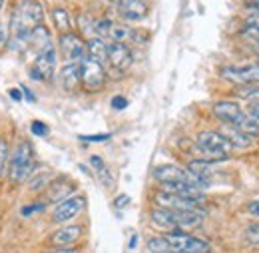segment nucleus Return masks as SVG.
Segmentation results:
<instances>
[{
	"label": "nucleus",
	"instance_id": "obj_12",
	"mask_svg": "<svg viewBox=\"0 0 259 253\" xmlns=\"http://www.w3.org/2000/svg\"><path fill=\"white\" fill-rule=\"evenodd\" d=\"M154 205L156 207H165V209H197V212H203L199 201H194V199H188V197H182V195H176V193H169V191L163 190L156 191Z\"/></svg>",
	"mask_w": 259,
	"mask_h": 253
},
{
	"label": "nucleus",
	"instance_id": "obj_9",
	"mask_svg": "<svg viewBox=\"0 0 259 253\" xmlns=\"http://www.w3.org/2000/svg\"><path fill=\"white\" fill-rule=\"evenodd\" d=\"M152 176H154V180L160 186H169V184H195V180L192 178V174L188 170H184L180 165H174V163L156 165Z\"/></svg>",
	"mask_w": 259,
	"mask_h": 253
},
{
	"label": "nucleus",
	"instance_id": "obj_5",
	"mask_svg": "<svg viewBox=\"0 0 259 253\" xmlns=\"http://www.w3.org/2000/svg\"><path fill=\"white\" fill-rule=\"evenodd\" d=\"M80 84L86 92H100L106 86V70L104 64L90 60L88 56L80 62Z\"/></svg>",
	"mask_w": 259,
	"mask_h": 253
},
{
	"label": "nucleus",
	"instance_id": "obj_25",
	"mask_svg": "<svg viewBox=\"0 0 259 253\" xmlns=\"http://www.w3.org/2000/svg\"><path fill=\"white\" fill-rule=\"evenodd\" d=\"M235 128L241 130L243 134L251 136V138H257L259 136V122L257 120H253L251 116H247V114H243V118L239 120V124H237Z\"/></svg>",
	"mask_w": 259,
	"mask_h": 253
},
{
	"label": "nucleus",
	"instance_id": "obj_14",
	"mask_svg": "<svg viewBox=\"0 0 259 253\" xmlns=\"http://www.w3.org/2000/svg\"><path fill=\"white\" fill-rule=\"evenodd\" d=\"M14 14L22 22H26L28 26H32V28H36L38 24L44 22V8H42V4L38 0H20L18 6H16V10H14Z\"/></svg>",
	"mask_w": 259,
	"mask_h": 253
},
{
	"label": "nucleus",
	"instance_id": "obj_41",
	"mask_svg": "<svg viewBox=\"0 0 259 253\" xmlns=\"http://www.w3.org/2000/svg\"><path fill=\"white\" fill-rule=\"evenodd\" d=\"M20 90H22V98H24L26 102H30V104L36 102V96H34V92L28 88V86H20Z\"/></svg>",
	"mask_w": 259,
	"mask_h": 253
},
{
	"label": "nucleus",
	"instance_id": "obj_35",
	"mask_svg": "<svg viewBox=\"0 0 259 253\" xmlns=\"http://www.w3.org/2000/svg\"><path fill=\"white\" fill-rule=\"evenodd\" d=\"M30 132H32L34 136H38V138H46V136H48V132H50V128L46 126L44 122L34 120L32 124H30Z\"/></svg>",
	"mask_w": 259,
	"mask_h": 253
},
{
	"label": "nucleus",
	"instance_id": "obj_24",
	"mask_svg": "<svg viewBox=\"0 0 259 253\" xmlns=\"http://www.w3.org/2000/svg\"><path fill=\"white\" fill-rule=\"evenodd\" d=\"M222 134L226 136L231 144H233V148H235V146H237V148H247V146L251 144V140H253L251 136L243 134L241 130H237V128H233V126H227Z\"/></svg>",
	"mask_w": 259,
	"mask_h": 253
},
{
	"label": "nucleus",
	"instance_id": "obj_7",
	"mask_svg": "<svg viewBox=\"0 0 259 253\" xmlns=\"http://www.w3.org/2000/svg\"><path fill=\"white\" fill-rule=\"evenodd\" d=\"M56 66H58V52L56 48H48L46 52L38 54L36 60H34V66L28 70L30 78L36 80V82H48L54 78V72H56Z\"/></svg>",
	"mask_w": 259,
	"mask_h": 253
},
{
	"label": "nucleus",
	"instance_id": "obj_43",
	"mask_svg": "<svg viewBox=\"0 0 259 253\" xmlns=\"http://www.w3.org/2000/svg\"><path fill=\"white\" fill-rule=\"evenodd\" d=\"M247 212H249L251 216L259 218V199H253V201H249V203H247Z\"/></svg>",
	"mask_w": 259,
	"mask_h": 253
},
{
	"label": "nucleus",
	"instance_id": "obj_3",
	"mask_svg": "<svg viewBox=\"0 0 259 253\" xmlns=\"http://www.w3.org/2000/svg\"><path fill=\"white\" fill-rule=\"evenodd\" d=\"M34 167H36V159H34L32 146L22 140L16 144V148L12 150L10 158H8V178L12 184H22L28 182L32 178Z\"/></svg>",
	"mask_w": 259,
	"mask_h": 253
},
{
	"label": "nucleus",
	"instance_id": "obj_44",
	"mask_svg": "<svg viewBox=\"0 0 259 253\" xmlns=\"http://www.w3.org/2000/svg\"><path fill=\"white\" fill-rule=\"evenodd\" d=\"M8 94H10V98H12L14 102H22V100H24L20 88H10V90H8Z\"/></svg>",
	"mask_w": 259,
	"mask_h": 253
},
{
	"label": "nucleus",
	"instance_id": "obj_42",
	"mask_svg": "<svg viewBox=\"0 0 259 253\" xmlns=\"http://www.w3.org/2000/svg\"><path fill=\"white\" fill-rule=\"evenodd\" d=\"M247 110H249V114H247V116H251L253 120H257L259 122V102H251Z\"/></svg>",
	"mask_w": 259,
	"mask_h": 253
},
{
	"label": "nucleus",
	"instance_id": "obj_40",
	"mask_svg": "<svg viewBox=\"0 0 259 253\" xmlns=\"http://www.w3.org/2000/svg\"><path fill=\"white\" fill-rule=\"evenodd\" d=\"M42 253H80L78 247H50V249H44Z\"/></svg>",
	"mask_w": 259,
	"mask_h": 253
},
{
	"label": "nucleus",
	"instance_id": "obj_15",
	"mask_svg": "<svg viewBox=\"0 0 259 253\" xmlns=\"http://www.w3.org/2000/svg\"><path fill=\"white\" fill-rule=\"evenodd\" d=\"M74 190H76V186H74V182H72L70 178L58 176V178H54V180L50 182V186L46 188V199H48L50 203H60V201L68 199Z\"/></svg>",
	"mask_w": 259,
	"mask_h": 253
},
{
	"label": "nucleus",
	"instance_id": "obj_32",
	"mask_svg": "<svg viewBox=\"0 0 259 253\" xmlns=\"http://www.w3.org/2000/svg\"><path fill=\"white\" fill-rule=\"evenodd\" d=\"M10 158V148H8V142L0 138V176L4 174V167H6V161Z\"/></svg>",
	"mask_w": 259,
	"mask_h": 253
},
{
	"label": "nucleus",
	"instance_id": "obj_23",
	"mask_svg": "<svg viewBox=\"0 0 259 253\" xmlns=\"http://www.w3.org/2000/svg\"><path fill=\"white\" fill-rule=\"evenodd\" d=\"M52 20H54V28L60 34L72 32V16L66 8H54L52 10Z\"/></svg>",
	"mask_w": 259,
	"mask_h": 253
},
{
	"label": "nucleus",
	"instance_id": "obj_2",
	"mask_svg": "<svg viewBox=\"0 0 259 253\" xmlns=\"http://www.w3.org/2000/svg\"><path fill=\"white\" fill-rule=\"evenodd\" d=\"M195 150L201 154V159L205 161H227L231 152H233V144L227 140L224 134L220 132H199L195 138Z\"/></svg>",
	"mask_w": 259,
	"mask_h": 253
},
{
	"label": "nucleus",
	"instance_id": "obj_1",
	"mask_svg": "<svg viewBox=\"0 0 259 253\" xmlns=\"http://www.w3.org/2000/svg\"><path fill=\"white\" fill-rule=\"evenodd\" d=\"M203 218H205V212H197V209H165V207H152L150 209L152 223L163 231L194 229L203 222Z\"/></svg>",
	"mask_w": 259,
	"mask_h": 253
},
{
	"label": "nucleus",
	"instance_id": "obj_10",
	"mask_svg": "<svg viewBox=\"0 0 259 253\" xmlns=\"http://www.w3.org/2000/svg\"><path fill=\"white\" fill-rule=\"evenodd\" d=\"M60 52L66 58V62H82L86 58V42L76 32H66L58 38Z\"/></svg>",
	"mask_w": 259,
	"mask_h": 253
},
{
	"label": "nucleus",
	"instance_id": "obj_13",
	"mask_svg": "<svg viewBox=\"0 0 259 253\" xmlns=\"http://www.w3.org/2000/svg\"><path fill=\"white\" fill-rule=\"evenodd\" d=\"M108 62L114 70L126 72L134 62L132 48L128 44H122V42H110L108 44Z\"/></svg>",
	"mask_w": 259,
	"mask_h": 253
},
{
	"label": "nucleus",
	"instance_id": "obj_26",
	"mask_svg": "<svg viewBox=\"0 0 259 253\" xmlns=\"http://www.w3.org/2000/svg\"><path fill=\"white\" fill-rule=\"evenodd\" d=\"M54 180V176L52 174H40V176H36V174H32V178L28 180L30 182V190L32 191H38V190H46L48 186H50V182Z\"/></svg>",
	"mask_w": 259,
	"mask_h": 253
},
{
	"label": "nucleus",
	"instance_id": "obj_36",
	"mask_svg": "<svg viewBox=\"0 0 259 253\" xmlns=\"http://www.w3.org/2000/svg\"><path fill=\"white\" fill-rule=\"evenodd\" d=\"M94 22H96V20H92L88 14H80V16H78V24H80L82 32H92V34H94Z\"/></svg>",
	"mask_w": 259,
	"mask_h": 253
},
{
	"label": "nucleus",
	"instance_id": "obj_48",
	"mask_svg": "<svg viewBox=\"0 0 259 253\" xmlns=\"http://www.w3.org/2000/svg\"><path fill=\"white\" fill-rule=\"evenodd\" d=\"M247 2H259V0H247Z\"/></svg>",
	"mask_w": 259,
	"mask_h": 253
},
{
	"label": "nucleus",
	"instance_id": "obj_33",
	"mask_svg": "<svg viewBox=\"0 0 259 253\" xmlns=\"http://www.w3.org/2000/svg\"><path fill=\"white\" fill-rule=\"evenodd\" d=\"M237 94H239V98H245V100L259 102V88H255V86H241Z\"/></svg>",
	"mask_w": 259,
	"mask_h": 253
},
{
	"label": "nucleus",
	"instance_id": "obj_16",
	"mask_svg": "<svg viewBox=\"0 0 259 253\" xmlns=\"http://www.w3.org/2000/svg\"><path fill=\"white\" fill-rule=\"evenodd\" d=\"M118 12L128 22H140L148 16L150 6L146 4V0H120L118 2Z\"/></svg>",
	"mask_w": 259,
	"mask_h": 253
},
{
	"label": "nucleus",
	"instance_id": "obj_6",
	"mask_svg": "<svg viewBox=\"0 0 259 253\" xmlns=\"http://www.w3.org/2000/svg\"><path fill=\"white\" fill-rule=\"evenodd\" d=\"M86 197L80 195V193H74L70 195L68 199L56 203L54 212H52V222L54 223H60V225H66V223L74 222L76 218L82 216V212L86 209Z\"/></svg>",
	"mask_w": 259,
	"mask_h": 253
},
{
	"label": "nucleus",
	"instance_id": "obj_45",
	"mask_svg": "<svg viewBox=\"0 0 259 253\" xmlns=\"http://www.w3.org/2000/svg\"><path fill=\"white\" fill-rule=\"evenodd\" d=\"M247 8L251 12H259V2H247Z\"/></svg>",
	"mask_w": 259,
	"mask_h": 253
},
{
	"label": "nucleus",
	"instance_id": "obj_18",
	"mask_svg": "<svg viewBox=\"0 0 259 253\" xmlns=\"http://www.w3.org/2000/svg\"><path fill=\"white\" fill-rule=\"evenodd\" d=\"M186 170L192 174L195 184H197L201 190H205V188L211 184V176H213V165H211V161H205V159H201V158L192 159Z\"/></svg>",
	"mask_w": 259,
	"mask_h": 253
},
{
	"label": "nucleus",
	"instance_id": "obj_22",
	"mask_svg": "<svg viewBox=\"0 0 259 253\" xmlns=\"http://www.w3.org/2000/svg\"><path fill=\"white\" fill-rule=\"evenodd\" d=\"M108 36L112 38V42H122V44H128V42H136V40H140L138 32L132 30L130 26H124V24H114Z\"/></svg>",
	"mask_w": 259,
	"mask_h": 253
},
{
	"label": "nucleus",
	"instance_id": "obj_39",
	"mask_svg": "<svg viewBox=\"0 0 259 253\" xmlns=\"http://www.w3.org/2000/svg\"><path fill=\"white\" fill-rule=\"evenodd\" d=\"M245 26H253V28H259V12H251L245 16Z\"/></svg>",
	"mask_w": 259,
	"mask_h": 253
},
{
	"label": "nucleus",
	"instance_id": "obj_4",
	"mask_svg": "<svg viewBox=\"0 0 259 253\" xmlns=\"http://www.w3.org/2000/svg\"><path fill=\"white\" fill-rule=\"evenodd\" d=\"M163 239L167 241V245L178 253H211L213 247L207 239L203 237H195L190 231H165Z\"/></svg>",
	"mask_w": 259,
	"mask_h": 253
},
{
	"label": "nucleus",
	"instance_id": "obj_20",
	"mask_svg": "<svg viewBox=\"0 0 259 253\" xmlns=\"http://www.w3.org/2000/svg\"><path fill=\"white\" fill-rule=\"evenodd\" d=\"M60 84L66 92H74L80 86V62H66L62 66Z\"/></svg>",
	"mask_w": 259,
	"mask_h": 253
},
{
	"label": "nucleus",
	"instance_id": "obj_19",
	"mask_svg": "<svg viewBox=\"0 0 259 253\" xmlns=\"http://www.w3.org/2000/svg\"><path fill=\"white\" fill-rule=\"evenodd\" d=\"M28 46H30L34 52H36V56H38V54H42V52H46L48 48H52L54 44H52L50 30H48L44 24H38V26L32 30V34H30Z\"/></svg>",
	"mask_w": 259,
	"mask_h": 253
},
{
	"label": "nucleus",
	"instance_id": "obj_38",
	"mask_svg": "<svg viewBox=\"0 0 259 253\" xmlns=\"http://www.w3.org/2000/svg\"><path fill=\"white\" fill-rule=\"evenodd\" d=\"M110 104H112L114 110H124V108H128V100H126L124 96H114Z\"/></svg>",
	"mask_w": 259,
	"mask_h": 253
},
{
	"label": "nucleus",
	"instance_id": "obj_27",
	"mask_svg": "<svg viewBox=\"0 0 259 253\" xmlns=\"http://www.w3.org/2000/svg\"><path fill=\"white\" fill-rule=\"evenodd\" d=\"M90 165L98 172L100 180L104 178V184H112V180H110V172H108V167H106L104 159L100 158V156H92V158H90Z\"/></svg>",
	"mask_w": 259,
	"mask_h": 253
},
{
	"label": "nucleus",
	"instance_id": "obj_37",
	"mask_svg": "<svg viewBox=\"0 0 259 253\" xmlns=\"http://www.w3.org/2000/svg\"><path fill=\"white\" fill-rule=\"evenodd\" d=\"M112 138V134H94V136H80L82 142H92V144H100V142H108Z\"/></svg>",
	"mask_w": 259,
	"mask_h": 253
},
{
	"label": "nucleus",
	"instance_id": "obj_31",
	"mask_svg": "<svg viewBox=\"0 0 259 253\" xmlns=\"http://www.w3.org/2000/svg\"><path fill=\"white\" fill-rule=\"evenodd\" d=\"M46 209V201H34V203H28V205H24L22 209H20V214L24 216V218H30L32 214H40V212H44Z\"/></svg>",
	"mask_w": 259,
	"mask_h": 253
},
{
	"label": "nucleus",
	"instance_id": "obj_11",
	"mask_svg": "<svg viewBox=\"0 0 259 253\" xmlns=\"http://www.w3.org/2000/svg\"><path fill=\"white\" fill-rule=\"evenodd\" d=\"M84 235V227L78 223H66L48 237L50 247H74Z\"/></svg>",
	"mask_w": 259,
	"mask_h": 253
},
{
	"label": "nucleus",
	"instance_id": "obj_30",
	"mask_svg": "<svg viewBox=\"0 0 259 253\" xmlns=\"http://www.w3.org/2000/svg\"><path fill=\"white\" fill-rule=\"evenodd\" d=\"M251 46H259V28H253V26H243V30L239 32Z\"/></svg>",
	"mask_w": 259,
	"mask_h": 253
},
{
	"label": "nucleus",
	"instance_id": "obj_47",
	"mask_svg": "<svg viewBox=\"0 0 259 253\" xmlns=\"http://www.w3.org/2000/svg\"><path fill=\"white\" fill-rule=\"evenodd\" d=\"M106 2H116V4H118V2H120V0H106Z\"/></svg>",
	"mask_w": 259,
	"mask_h": 253
},
{
	"label": "nucleus",
	"instance_id": "obj_46",
	"mask_svg": "<svg viewBox=\"0 0 259 253\" xmlns=\"http://www.w3.org/2000/svg\"><path fill=\"white\" fill-rule=\"evenodd\" d=\"M2 6H4V0H0V10H2Z\"/></svg>",
	"mask_w": 259,
	"mask_h": 253
},
{
	"label": "nucleus",
	"instance_id": "obj_28",
	"mask_svg": "<svg viewBox=\"0 0 259 253\" xmlns=\"http://www.w3.org/2000/svg\"><path fill=\"white\" fill-rule=\"evenodd\" d=\"M112 26H114V22L110 18H100V20L94 22V34H96L98 38H104V36L110 34Z\"/></svg>",
	"mask_w": 259,
	"mask_h": 253
},
{
	"label": "nucleus",
	"instance_id": "obj_34",
	"mask_svg": "<svg viewBox=\"0 0 259 253\" xmlns=\"http://www.w3.org/2000/svg\"><path fill=\"white\" fill-rule=\"evenodd\" d=\"M8 40H10V24L0 22V52L8 46Z\"/></svg>",
	"mask_w": 259,
	"mask_h": 253
},
{
	"label": "nucleus",
	"instance_id": "obj_17",
	"mask_svg": "<svg viewBox=\"0 0 259 253\" xmlns=\"http://www.w3.org/2000/svg\"><path fill=\"white\" fill-rule=\"evenodd\" d=\"M213 114L218 120H222L224 124H229V126H237L239 120L243 118V110L231 102V100H222V102H215L213 104Z\"/></svg>",
	"mask_w": 259,
	"mask_h": 253
},
{
	"label": "nucleus",
	"instance_id": "obj_29",
	"mask_svg": "<svg viewBox=\"0 0 259 253\" xmlns=\"http://www.w3.org/2000/svg\"><path fill=\"white\" fill-rule=\"evenodd\" d=\"M245 241L249 245H259V223H249L245 227Z\"/></svg>",
	"mask_w": 259,
	"mask_h": 253
},
{
	"label": "nucleus",
	"instance_id": "obj_8",
	"mask_svg": "<svg viewBox=\"0 0 259 253\" xmlns=\"http://www.w3.org/2000/svg\"><path fill=\"white\" fill-rule=\"evenodd\" d=\"M222 78L237 84V86H255L259 84V64L226 66V68H222Z\"/></svg>",
	"mask_w": 259,
	"mask_h": 253
},
{
	"label": "nucleus",
	"instance_id": "obj_21",
	"mask_svg": "<svg viewBox=\"0 0 259 253\" xmlns=\"http://www.w3.org/2000/svg\"><path fill=\"white\" fill-rule=\"evenodd\" d=\"M86 56L90 58V60H96V62L104 64L108 60V44L104 42V38H90L88 42H86Z\"/></svg>",
	"mask_w": 259,
	"mask_h": 253
}]
</instances>
